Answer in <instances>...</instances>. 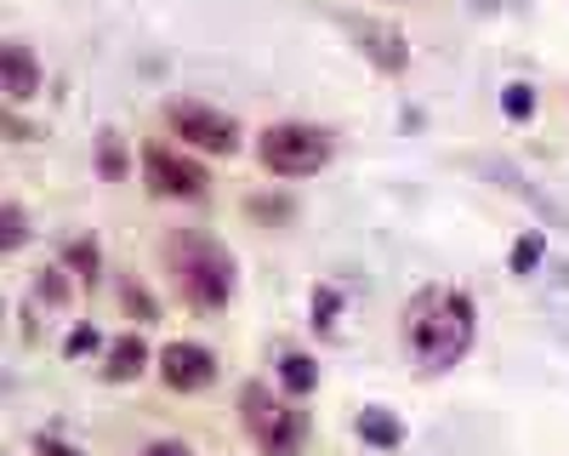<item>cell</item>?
Returning a JSON list of instances; mask_svg holds the SVG:
<instances>
[{
    "mask_svg": "<svg viewBox=\"0 0 569 456\" xmlns=\"http://www.w3.org/2000/svg\"><path fill=\"white\" fill-rule=\"evenodd\" d=\"M34 297H40V303H52V308H63V303H69L63 268H40V274H34Z\"/></svg>",
    "mask_w": 569,
    "mask_h": 456,
    "instance_id": "16",
    "label": "cell"
},
{
    "mask_svg": "<svg viewBox=\"0 0 569 456\" xmlns=\"http://www.w3.org/2000/svg\"><path fill=\"white\" fill-rule=\"evenodd\" d=\"M63 268L74 274V280H98V268H103L98 240H69V246H63Z\"/></svg>",
    "mask_w": 569,
    "mask_h": 456,
    "instance_id": "12",
    "label": "cell"
},
{
    "mask_svg": "<svg viewBox=\"0 0 569 456\" xmlns=\"http://www.w3.org/2000/svg\"><path fill=\"white\" fill-rule=\"evenodd\" d=\"M166 268L177 291L194 303V308H228L233 297V257L211 240V235H171L166 240Z\"/></svg>",
    "mask_w": 569,
    "mask_h": 456,
    "instance_id": "2",
    "label": "cell"
},
{
    "mask_svg": "<svg viewBox=\"0 0 569 456\" xmlns=\"http://www.w3.org/2000/svg\"><path fill=\"white\" fill-rule=\"evenodd\" d=\"M541 251H547V240H541V235H525V240L512 246V274H530V268L541 262Z\"/></svg>",
    "mask_w": 569,
    "mask_h": 456,
    "instance_id": "17",
    "label": "cell"
},
{
    "mask_svg": "<svg viewBox=\"0 0 569 456\" xmlns=\"http://www.w3.org/2000/svg\"><path fill=\"white\" fill-rule=\"evenodd\" d=\"M279 383L302 399V394H313V388H319V365H313L308 354H297V348H291V354H279Z\"/></svg>",
    "mask_w": 569,
    "mask_h": 456,
    "instance_id": "10",
    "label": "cell"
},
{
    "mask_svg": "<svg viewBox=\"0 0 569 456\" xmlns=\"http://www.w3.org/2000/svg\"><path fill=\"white\" fill-rule=\"evenodd\" d=\"M98 171H103L109 182L126 177V143H120V131H103V137H98Z\"/></svg>",
    "mask_w": 569,
    "mask_h": 456,
    "instance_id": "14",
    "label": "cell"
},
{
    "mask_svg": "<svg viewBox=\"0 0 569 456\" xmlns=\"http://www.w3.org/2000/svg\"><path fill=\"white\" fill-rule=\"evenodd\" d=\"M34 456H80V450H74L69 439H46V434H40V439H34Z\"/></svg>",
    "mask_w": 569,
    "mask_h": 456,
    "instance_id": "20",
    "label": "cell"
},
{
    "mask_svg": "<svg viewBox=\"0 0 569 456\" xmlns=\"http://www.w3.org/2000/svg\"><path fill=\"white\" fill-rule=\"evenodd\" d=\"M142 177H149V189L166 195V200H200L211 189L206 166L188 149H177V143H149L142 149Z\"/></svg>",
    "mask_w": 569,
    "mask_h": 456,
    "instance_id": "6",
    "label": "cell"
},
{
    "mask_svg": "<svg viewBox=\"0 0 569 456\" xmlns=\"http://www.w3.org/2000/svg\"><path fill=\"white\" fill-rule=\"evenodd\" d=\"M0 91H7V109H23L34 91H40V63L23 40L0 46Z\"/></svg>",
    "mask_w": 569,
    "mask_h": 456,
    "instance_id": "8",
    "label": "cell"
},
{
    "mask_svg": "<svg viewBox=\"0 0 569 456\" xmlns=\"http://www.w3.org/2000/svg\"><path fill=\"white\" fill-rule=\"evenodd\" d=\"M330 155H337V137L308 120H273L257 137V160L273 177H313L330 166Z\"/></svg>",
    "mask_w": 569,
    "mask_h": 456,
    "instance_id": "3",
    "label": "cell"
},
{
    "mask_svg": "<svg viewBox=\"0 0 569 456\" xmlns=\"http://www.w3.org/2000/svg\"><path fill=\"white\" fill-rule=\"evenodd\" d=\"M120 297H126V308L137 314V326H149V319H154V297H149V291H142V286H126Z\"/></svg>",
    "mask_w": 569,
    "mask_h": 456,
    "instance_id": "19",
    "label": "cell"
},
{
    "mask_svg": "<svg viewBox=\"0 0 569 456\" xmlns=\"http://www.w3.org/2000/svg\"><path fill=\"white\" fill-rule=\"evenodd\" d=\"M23 240H29V217H23V206H18V200H7V206H0V246L18 251Z\"/></svg>",
    "mask_w": 569,
    "mask_h": 456,
    "instance_id": "15",
    "label": "cell"
},
{
    "mask_svg": "<svg viewBox=\"0 0 569 456\" xmlns=\"http://www.w3.org/2000/svg\"><path fill=\"white\" fill-rule=\"evenodd\" d=\"M142 371H149V343H142L137 331L114 337V343H109V365H103V377H109V383H131V377H142Z\"/></svg>",
    "mask_w": 569,
    "mask_h": 456,
    "instance_id": "9",
    "label": "cell"
},
{
    "mask_svg": "<svg viewBox=\"0 0 569 456\" xmlns=\"http://www.w3.org/2000/svg\"><path fill=\"white\" fill-rule=\"evenodd\" d=\"M359 439H370V445H399V423L388 417V410H365V417H359Z\"/></svg>",
    "mask_w": 569,
    "mask_h": 456,
    "instance_id": "13",
    "label": "cell"
},
{
    "mask_svg": "<svg viewBox=\"0 0 569 456\" xmlns=\"http://www.w3.org/2000/svg\"><path fill=\"white\" fill-rule=\"evenodd\" d=\"M240 423H246V434L257 439L262 456H291L297 439H302V410H297L291 399H279L268 383H246V394H240Z\"/></svg>",
    "mask_w": 569,
    "mask_h": 456,
    "instance_id": "4",
    "label": "cell"
},
{
    "mask_svg": "<svg viewBox=\"0 0 569 456\" xmlns=\"http://www.w3.org/2000/svg\"><path fill=\"white\" fill-rule=\"evenodd\" d=\"M501 103H507V115H512V120H530V109H536V91H530L525 80H512Z\"/></svg>",
    "mask_w": 569,
    "mask_h": 456,
    "instance_id": "18",
    "label": "cell"
},
{
    "mask_svg": "<svg viewBox=\"0 0 569 456\" xmlns=\"http://www.w3.org/2000/svg\"><path fill=\"white\" fill-rule=\"evenodd\" d=\"M405 331L410 348L427 371H445L472 348V331H479V308H472L467 291H433L421 297L416 308H405Z\"/></svg>",
    "mask_w": 569,
    "mask_h": 456,
    "instance_id": "1",
    "label": "cell"
},
{
    "mask_svg": "<svg viewBox=\"0 0 569 456\" xmlns=\"http://www.w3.org/2000/svg\"><path fill=\"white\" fill-rule=\"evenodd\" d=\"M166 131L182 137V149H200V155H233L240 149V126H233V115H222L211 103H194V98H171L166 103Z\"/></svg>",
    "mask_w": 569,
    "mask_h": 456,
    "instance_id": "5",
    "label": "cell"
},
{
    "mask_svg": "<svg viewBox=\"0 0 569 456\" xmlns=\"http://www.w3.org/2000/svg\"><path fill=\"white\" fill-rule=\"evenodd\" d=\"M365 52L382 63V69H405V52H399V34L382 29V23H365Z\"/></svg>",
    "mask_w": 569,
    "mask_h": 456,
    "instance_id": "11",
    "label": "cell"
},
{
    "mask_svg": "<svg viewBox=\"0 0 569 456\" xmlns=\"http://www.w3.org/2000/svg\"><path fill=\"white\" fill-rule=\"evenodd\" d=\"M149 456H194V450H188V445H177V439H160Z\"/></svg>",
    "mask_w": 569,
    "mask_h": 456,
    "instance_id": "22",
    "label": "cell"
},
{
    "mask_svg": "<svg viewBox=\"0 0 569 456\" xmlns=\"http://www.w3.org/2000/svg\"><path fill=\"white\" fill-rule=\"evenodd\" d=\"M160 383L171 394H206L217 383V359L200 343H166L160 348Z\"/></svg>",
    "mask_w": 569,
    "mask_h": 456,
    "instance_id": "7",
    "label": "cell"
},
{
    "mask_svg": "<svg viewBox=\"0 0 569 456\" xmlns=\"http://www.w3.org/2000/svg\"><path fill=\"white\" fill-rule=\"evenodd\" d=\"M86 348H98V331H91V326H74V331H69V354H86Z\"/></svg>",
    "mask_w": 569,
    "mask_h": 456,
    "instance_id": "21",
    "label": "cell"
}]
</instances>
